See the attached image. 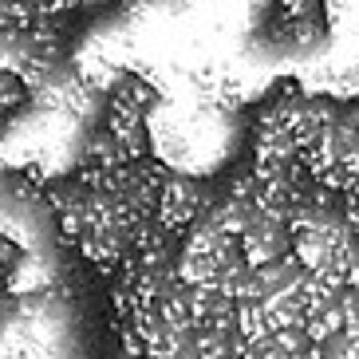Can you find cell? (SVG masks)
<instances>
[{
    "instance_id": "6da1fadb",
    "label": "cell",
    "mask_w": 359,
    "mask_h": 359,
    "mask_svg": "<svg viewBox=\"0 0 359 359\" xmlns=\"http://www.w3.org/2000/svg\"><path fill=\"white\" fill-rule=\"evenodd\" d=\"M237 241H241V253L249 264H269V261H280V257L292 253V225L285 217L261 213Z\"/></svg>"
},
{
    "instance_id": "7a4b0ae2",
    "label": "cell",
    "mask_w": 359,
    "mask_h": 359,
    "mask_svg": "<svg viewBox=\"0 0 359 359\" xmlns=\"http://www.w3.org/2000/svg\"><path fill=\"white\" fill-rule=\"evenodd\" d=\"M276 16H312V20H324V0H276Z\"/></svg>"
}]
</instances>
